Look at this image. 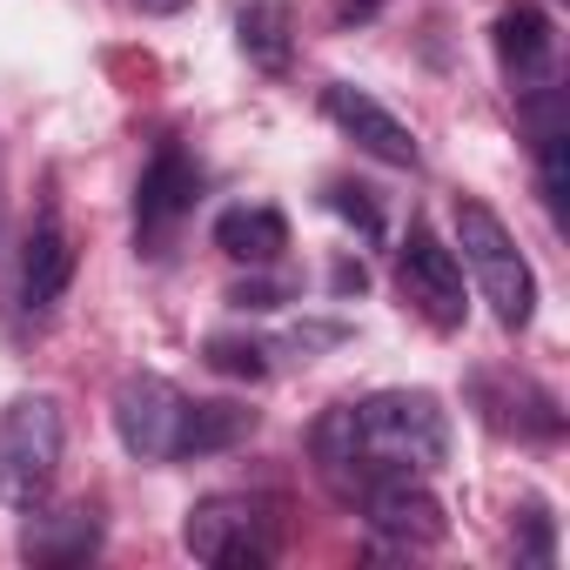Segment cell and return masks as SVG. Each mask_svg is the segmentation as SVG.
Listing matches in <instances>:
<instances>
[{
  "instance_id": "cell-1",
  "label": "cell",
  "mask_w": 570,
  "mask_h": 570,
  "mask_svg": "<svg viewBox=\"0 0 570 570\" xmlns=\"http://www.w3.org/2000/svg\"><path fill=\"white\" fill-rule=\"evenodd\" d=\"M316 470L323 483L356 503L376 476H423L450 456V410L430 390H376L363 403H336L316 436Z\"/></svg>"
},
{
  "instance_id": "cell-2",
  "label": "cell",
  "mask_w": 570,
  "mask_h": 570,
  "mask_svg": "<svg viewBox=\"0 0 570 570\" xmlns=\"http://www.w3.org/2000/svg\"><path fill=\"white\" fill-rule=\"evenodd\" d=\"M456 262L476 275V296L490 303V316L517 336V330H530V316H537V268L523 262V248H517V235L503 228V215L490 208V202H476V195H456Z\"/></svg>"
},
{
  "instance_id": "cell-3",
  "label": "cell",
  "mask_w": 570,
  "mask_h": 570,
  "mask_svg": "<svg viewBox=\"0 0 570 570\" xmlns=\"http://www.w3.org/2000/svg\"><path fill=\"white\" fill-rule=\"evenodd\" d=\"M61 443H68V423L55 396H14L0 410V497L14 510H35L55 490Z\"/></svg>"
},
{
  "instance_id": "cell-4",
  "label": "cell",
  "mask_w": 570,
  "mask_h": 570,
  "mask_svg": "<svg viewBox=\"0 0 570 570\" xmlns=\"http://www.w3.org/2000/svg\"><path fill=\"white\" fill-rule=\"evenodd\" d=\"M181 543L208 570H255V563H268L275 530H268V510L255 497H202L181 517Z\"/></svg>"
},
{
  "instance_id": "cell-5",
  "label": "cell",
  "mask_w": 570,
  "mask_h": 570,
  "mask_svg": "<svg viewBox=\"0 0 570 570\" xmlns=\"http://www.w3.org/2000/svg\"><path fill=\"white\" fill-rule=\"evenodd\" d=\"M396 282H403V303L430 323V330H463V316H470V289H463V262H456V248L436 235V228H410L403 235V248H396Z\"/></svg>"
},
{
  "instance_id": "cell-6",
  "label": "cell",
  "mask_w": 570,
  "mask_h": 570,
  "mask_svg": "<svg viewBox=\"0 0 570 570\" xmlns=\"http://www.w3.org/2000/svg\"><path fill=\"white\" fill-rule=\"evenodd\" d=\"M195 202H202V168H195V155L175 148V141H161L155 161H148L141 181H135V235H141V248L161 255V248L175 242V228L195 215Z\"/></svg>"
},
{
  "instance_id": "cell-7",
  "label": "cell",
  "mask_w": 570,
  "mask_h": 570,
  "mask_svg": "<svg viewBox=\"0 0 570 570\" xmlns=\"http://www.w3.org/2000/svg\"><path fill=\"white\" fill-rule=\"evenodd\" d=\"M181 390L161 376H128L115 390V436L128 456L141 463H175V436H181Z\"/></svg>"
},
{
  "instance_id": "cell-8",
  "label": "cell",
  "mask_w": 570,
  "mask_h": 570,
  "mask_svg": "<svg viewBox=\"0 0 570 570\" xmlns=\"http://www.w3.org/2000/svg\"><path fill=\"white\" fill-rule=\"evenodd\" d=\"M490 48H497V68L510 81V95H537L543 81H557V35H550V14L537 0H510L490 28Z\"/></svg>"
},
{
  "instance_id": "cell-9",
  "label": "cell",
  "mask_w": 570,
  "mask_h": 570,
  "mask_svg": "<svg viewBox=\"0 0 570 570\" xmlns=\"http://www.w3.org/2000/svg\"><path fill=\"white\" fill-rule=\"evenodd\" d=\"M356 503H363L370 530H376L383 543H403V550H430V543H443V530H450L443 503H436L416 476H376Z\"/></svg>"
},
{
  "instance_id": "cell-10",
  "label": "cell",
  "mask_w": 570,
  "mask_h": 570,
  "mask_svg": "<svg viewBox=\"0 0 570 570\" xmlns=\"http://www.w3.org/2000/svg\"><path fill=\"white\" fill-rule=\"evenodd\" d=\"M323 115H330V121H336L363 155H376V161H390V168H416V161H423L416 128H410V121H396L376 95H363V88H350V81L323 88Z\"/></svg>"
},
{
  "instance_id": "cell-11",
  "label": "cell",
  "mask_w": 570,
  "mask_h": 570,
  "mask_svg": "<svg viewBox=\"0 0 570 570\" xmlns=\"http://www.w3.org/2000/svg\"><path fill=\"white\" fill-rule=\"evenodd\" d=\"M68 282H75V235L61 215H41L28 228V248H21V303L41 316L68 296Z\"/></svg>"
},
{
  "instance_id": "cell-12",
  "label": "cell",
  "mask_w": 570,
  "mask_h": 570,
  "mask_svg": "<svg viewBox=\"0 0 570 570\" xmlns=\"http://www.w3.org/2000/svg\"><path fill=\"white\" fill-rule=\"evenodd\" d=\"M21 550L35 563H88L101 550V517L88 503H68V510H41L35 503V517L21 530Z\"/></svg>"
},
{
  "instance_id": "cell-13",
  "label": "cell",
  "mask_w": 570,
  "mask_h": 570,
  "mask_svg": "<svg viewBox=\"0 0 570 570\" xmlns=\"http://www.w3.org/2000/svg\"><path fill=\"white\" fill-rule=\"evenodd\" d=\"M215 248H222L228 262L268 268L282 248H289V222H282L275 208H262V202H255V208H248V202H242V208H222V215H215Z\"/></svg>"
},
{
  "instance_id": "cell-14",
  "label": "cell",
  "mask_w": 570,
  "mask_h": 570,
  "mask_svg": "<svg viewBox=\"0 0 570 570\" xmlns=\"http://www.w3.org/2000/svg\"><path fill=\"white\" fill-rule=\"evenodd\" d=\"M235 41H242V55H248L262 75H282V68H289V55H296V21H289V8H282V0H242Z\"/></svg>"
},
{
  "instance_id": "cell-15",
  "label": "cell",
  "mask_w": 570,
  "mask_h": 570,
  "mask_svg": "<svg viewBox=\"0 0 570 570\" xmlns=\"http://www.w3.org/2000/svg\"><path fill=\"white\" fill-rule=\"evenodd\" d=\"M255 430V410L242 403H181V436H175V456H215V450H235L242 436Z\"/></svg>"
},
{
  "instance_id": "cell-16",
  "label": "cell",
  "mask_w": 570,
  "mask_h": 570,
  "mask_svg": "<svg viewBox=\"0 0 570 570\" xmlns=\"http://www.w3.org/2000/svg\"><path fill=\"white\" fill-rule=\"evenodd\" d=\"M202 356H208L215 376H235V383H262V376H268V350L248 343V336H208Z\"/></svg>"
},
{
  "instance_id": "cell-17",
  "label": "cell",
  "mask_w": 570,
  "mask_h": 570,
  "mask_svg": "<svg viewBox=\"0 0 570 570\" xmlns=\"http://www.w3.org/2000/svg\"><path fill=\"white\" fill-rule=\"evenodd\" d=\"M330 208H336L350 228H363V242H383V208H376V195H370V188L336 181V188H330Z\"/></svg>"
},
{
  "instance_id": "cell-18",
  "label": "cell",
  "mask_w": 570,
  "mask_h": 570,
  "mask_svg": "<svg viewBox=\"0 0 570 570\" xmlns=\"http://www.w3.org/2000/svg\"><path fill=\"white\" fill-rule=\"evenodd\" d=\"M289 296H296L289 275H248V282H235V289H228V303H235V309H255V316H262V309H282Z\"/></svg>"
},
{
  "instance_id": "cell-19",
  "label": "cell",
  "mask_w": 570,
  "mask_h": 570,
  "mask_svg": "<svg viewBox=\"0 0 570 570\" xmlns=\"http://www.w3.org/2000/svg\"><path fill=\"white\" fill-rule=\"evenodd\" d=\"M523 563H550L557 557V537H550V510L543 503H523V543H517Z\"/></svg>"
},
{
  "instance_id": "cell-20",
  "label": "cell",
  "mask_w": 570,
  "mask_h": 570,
  "mask_svg": "<svg viewBox=\"0 0 570 570\" xmlns=\"http://www.w3.org/2000/svg\"><path fill=\"white\" fill-rule=\"evenodd\" d=\"M363 282H370V275H363V262H336V296L363 289Z\"/></svg>"
},
{
  "instance_id": "cell-21",
  "label": "cell",
  "mask_w": 570,
  "mask_h": 570,
  "mask_svg": "<svg viewBox=\"0 0 570 570\" xmlns=\"http://www.w3.org/2000/svg\"><path fill=\"white\" fill-rule=\"evenodd\" d=\"M141 14H181V8H195V0H135Z\"/></svg>"
},
{
  "instance_id": "cell-22",
  "label": "cell",
  "mask_w": 570,
  "mask_h": 570,
  "mask_svg": "<svg viewBox=\"0 0 570 570\" xmlns=\"http://www.w3.org/2000/svg\"><path fill=\"white\" fill-rule=\"evenodd\" d=\"M383 8V0H343V21H370Z\"/></svg>"
}]
</instances>
